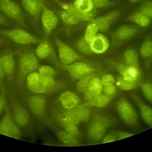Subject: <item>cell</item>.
<instances>
[{
	"mask_svg": "<svg viewBox=\"0 0 152 152\" xmlns=\"http://www.w3.org/2000/svg\"><path fill=\"white\" fill-rule=\"evenodd\" d=\"M115 119L109 115L95 114L93 116L88 128L89 138L94 141H101L105 135L107 128L115 125Z\"/></svg>",
	"mask_w": 152,
	"mask_h": 152,
	"instance_id": "6da1fadb",
	"label": "cell"
},
{
	"mask_svg": "<svg viewBox=\"0 0 152 152\" xmlns=\"http://www.w3.org/2000/svg\"><path fill=\"white\" fill-rule=\"evenodd\" d=\"M1 34L7 37L12 41L21 45L36 44L42 42V40L38 37L21 28L2 30L1 31Z\"/></svg>",
	"mask_w": 152,
	"mask_h": 152,
	"instance_id": "7a4b0ae2",
	"label": "cell"
},
{
	"mask_svg": "<svg viewBox=\"0 0 152 152\" xmlns=\"http://www.w3.org/2000/svg\"><path fill=\"white\" fill-rule=\"evenodd\" d=\"M117 112L122 121L129 126L135 125L138 121L137 113L132 105L126 99H120L116 104Z\"/></svg>",
	"mask_w": 152,
	"mask_h": 152,
	"instance_id": "3957f363",
	"label": "cell"
},
{
	"mask_svg": "<svg viewBox=\"0 0 152 152\" xmlns=\"http://www.w3.org/2000/svg\"><path fill=\"white\" fill-rule=\"evenodd\" d=\"M60 66L65 69L74 79L80 80L84 77L92 74L95 71L93 66L84 62H75L69 65L59 64Z\"/></svg>",
	"mask_w": 152,
	"mask_h": 152,
	"instance_id": "277c9868",
	"label": "cell"
},
{
	"mask_svg": "<svg viewBox=\"0 0 152 152\" xmlns=\"http://www.w3.org/2000/svg\"><path fill=\"white\" fill-rule=\"evenodd\" d=\"M0 10L21 26H26L21 9L13 1L0 0Z\"/></svg>",
	"mask_w": 152,
	"mask_h": 152,
	"instance_id": "5b68a950",
	"label": "cell"
},
{
	"mask_svg": "<svg viewBox=\"0 0 152 152\" xmlns=\"http://www.w3.org/2000/svg\"><path fill=\"white\" fill-rule=\"evenodd\" d=\"M55 43L61 64L69 65L82 59V57L78 53L60 39L56 38Z\"/></svg>",
	"mask_w": 152,
	"mask_h": 152,
	"instance_id": "8992f818",
	"label": "cell"
},
{
	"mask_svg": "<svg viewBox=\"0 0 152 152\" xmlns=\"http://www.w3.org/2000/svg\"><path fill=\"white\" fill-rule=\"evenodd\" d=\"M138 31V27L130 25H122L115 29L112 34L113 43L119 45L131 39Z\"/></svg>",
	"mask_w": 152,
	"mask_h": 152,
	"instance_id": "52a82bcc",
	"label": "cell"
},
{
	"mask_svg": "<svg viewBox=\"0 0 152 152\" xmlns=\"http://www.w3.org/2000/svg\"><path fill=\"white\" fill-rule=\"evenodd\" d=\"M18 65L20 74L25 75L35 71L38 68L39 61L33 53L25 52L20 55Z\"/></svg>",
	"mask_w": 152,
	"mask_h": 152,
	"instance_id": "ba28073f",
	"label": "cell"
},
{
	"mask_svg": "<svg viewBox=\"0 0 152 152\" xmlns=\"http://www.w3.org/2000/svg\"><path fill=\"white\" fill-rule=\"evenodd\" d=\"M0 134L15 138H19L21 131L10 113H7L0 122Z\"/></svg>",
	"mask_w": 152,
	"mask_h": 152,
	"instance_id": "9c48e42d",
	"label": "cell"
},
{
	"mask_svg": "<svg viewBox=\"0 0 152 152\" xmlns=\"http://www.w3.org/2000/svg\"><path fill=\"white\" fill-rule=\"evenodd\" d=\"M42 23L46 34H49L57 26L58 19L57 16L42 2Z\"/></svg>",
	"mask_w": 152,
	"mask_h": 152,
	"instance_id": "30bf717a",
	"label": "cell"
},
{
	"mask_svg": "<svg viewBox=\"0 0 152 152\" xmlns=\"http://www.w3.org/2000/svg\"><path fill=\"white\" fill-rule=\"evenodd\" d=\"M115 69L119 75L133 80L138 83L142 78V72L140 67H135L127 65L125 63L116 64Z\"/></svg>",
	"mask_w": 152,
	"mask_h": 152,
	"instance_id": "8fae6325",
	"label": "cell"
},
{
	"mask_svg": "<svg viewBox=\"0 0 152 152\" xmlns=\"http://www.w3.org/2000/svg\"><path fill=\"white\" fill-rule=\"evenodd\" d=\"M131 97L138 107L142 119L147 125L152 126V107L144 102L138 95L131 94Z\"/></svg>",
	"mask_w": 152,
	"mask_h": 152,
	"instance_id": "7c38bea8",
	"label": "cell"
},
{
	"mask_svg": "<svg viewBox=\"0 0 152 152\" xmlns=\"http://www.w3.org/2000/svg\"><path fill=\"white\" fill-rule=\"evenodd\" d=\"M40 74L38 72L34 71L27 75V85L28 88L35 94H43L50 91V90L45 87L40 81Z\"/></svg>",
	"mask_w": 152,
	"mask_h": 152,
	"instance_id": "4fadbf2b",
	"label": "cell"
},
{
	"mask_svg": "<svg viewBox=\"0 0 152 152\" xmlns=\"http://www.w3.org/2000/svg\"><path fill=\"white\" fill-rule=\"evenodd\" d=\"M120 10H115L104 15L93 19V21L96 24L99 31L101 32H105L107 31L113 21L120 15Z\"/></svg>",
	"mask_w": 152,
	"mask_h": 152,
	"instance_id": "5bb4252c",
	"label": "cell"
},
{
	"mask_svg": "<svg viewBox=\"0 0 152 152\" xmlns=\"http://www.w3.org/2000/svg\"><path fill=\"white\" fill-rule=\"evenodd\" d=\"M28 104L32 113L37 116H43L46 111V102L44 97L36 94L28 99Z\"/></svg>",
	"mask_w": 152,
	"mask_h": 152,
	"instance_id": "9a60e30c",
	"label": "cell"
},
{
	"mask_svg": "<svg viewBox=\"0 0 152 152\" xmlns=\"http://www.w3.org/2000/svg\"><path fill=\"white\" fill-rule=\"evenodd\" d=\"M93 53L102 54L108 49L109 42L107 38L102 33H97L89 42Z\"/></svg>",
	"mask_w": 152,
	"mask_h": 152,
	"instance_id": "2e32d148",
	"label": "cell"
},
{
	"mask_svg": "<svg viewBox=\"0 0 152 152\" xmlns=\"http://www.w3.org/2000/svg\"><path fill=\"white\" fill-rule=\"evenodd\" d=\"M58 100L61 106L67 110L73 109L81 103L78 96L71 91H65L61 93Z\"/></svg>",
	"mask_w": 152,
	"mask_h": 152,
	"instance_id": "e0dca14e",
	"label": "cell"
},
{
	"mask_svg": "<svg viewBox=\"0 0 152 152\" xmlns=\"http://www.w3.org/2000/svg\"><path fill=\"white\" fill-rule=\"evenodd\" d=\"M73 4L81 12L92 18L96 15V8L91 0H74Z\"/></svg>",
	"mask_w": 152,
	"mask_h": 152,
	"instance_id": "ac0fdd59",
	"label": "cell"
},
{
	"mask_svg": "<svg viewBox=\"0 0 152 152\" xmlns=\"http://www.w3.org/2000/svg\"><path fill=\"white\" fill-rule=\"evenodd\" d=\"M113 96H108L100 94L96 96H90L86 100V105L96 107H103L106 106L112 100Z\"/></svg>",
	"mask_w": 152,
	"mask_h": 152,
	"instance_id": "d6986e66",
	"label": "cell"
},
{
	"mask_svg": "<svg viewBox=\"0 0 152 152\" xmlns=\"http://www.w3.org/2000/svg\"><path fill=\"white\" fill-rule=\"evenodd\" d=\"M36 54L40 59H55L53 49L48 40L42 41L39 43L36 49Z\"/></svg>",
	"mask_w": 152,
	"mask_h": 152,
	"instance_id": "ffe728a7",
	"label": "cell"
},
{
	"mask_svg": "<svg viewBox=\"0 0 152 152\" xmlns=\"http://www.w3.org/2000/svg\"><path fill=\"white\" fill-rule=\"evenodd\" d=\"M0 65L4 74L9 78H11L13 75L15 62L12 54H6L0 58Z\"/></svg>",
	"mask_w": 152,
	"mask_h": 152,
	"instance_id": "44dd1931",
	"label": "cell"
},
{
	"mask_svg": "<svg viewBox=\"0 0 152 152\" xmlns=\"http://www.w3.org/2000/svg\"><path fill=\"white\" fill-rule=\"evenodd\" d=\"M42 0H22L24 10L34 17H37L42 11Z\"/></svg>",
	"mask_w": 152,
	"mask_h": 152,
	"instance_id": "7402d4cb",
	"label": "cell"
},
{
	"mask_svg": "<svg viewBox=\"0 0 152 152\" xmlns=\"http://www.w3.org/2000/svg\"><path fill=\"white\" fill-rule=\"evenodd\" d=\"M55 2L59 5L62 9L68 10L72 12L73 14H74L81 21H90L93 20L94 18H91L90 17L86 15L82 12H81L79 10H78L76 7L72 3H66V2H61L58 0H55Z\"/></svg>",
	"mask_w": 152,
	"mask_h": 152,
	"instance_id": "603a6c76",
	"label": "cell"
},
{
	"mask_svg": "<svg viewBox=\"0 0 152 152\" xmlns=\"http://www.w3.org/2000/svg\"><path fill=\"white\" fill-rule=\"evenodd\" d=\"M138 85V82L121 75L118 76L115 81V86L116 87L124 91L132 90L135 89Z\"/></svg>",
	"mask_w": 152,
	"mask_h": 152,
	"instance_id": "cb8c5ba5",
	"label": "cell"
},
{
	"mask_svg": "<svg viewBox=\"0 0 152 152\" xmlns=\"http://www.w3.org/2000/svg\"><path fill=\"white\" fill-rule=\"evenodd\" d=\"M14 117L15 121L20 126H25L29 122V115L21 106H17L14 109Z\"/></svg>",
	"mask_w": 152,
	"mask_h": 152,
	"instance_id": "d4e9b609",
	"label": "cell"
},
{
	"mask_svg": "<svg viewBox=\"0 0 152 152\" xmlns=\"http://www.w3.org/2000/svg\"><path fill=\"white\" fill-rule=\"evenodd\" d=\"M124 63L135 67H140L138 56L137 52L132 48L126 49L123 53Z\"/></svg>",
	"mask_w": 152,
	"mask_h": 152,
	"instance_id": "484cf974",
	"label": "cell"
},
{
	"mask_svg": "<svg viewBox=\"0 0 152 152\" xmlns=\"http://www.w3.org/2000/svg\"><path fill=\"white\" fill-rule=\"evenodd\" d=\"M75 114L80 122H87L90 119V112L85 104H78L72 109Z\"/></svg>",
	"mask_w": 152,
	"mask_h": 152,
	"instance_id": "4316f807",
	"label": "cell"
},
{
	"mask_svg": "<svg viewBox=\"0 0 152 152\" xmlns=\"http://www.w3.org/2000/svg\"><path fill=\"white\" fill-rule=\"evenodd\" d=\"M103 85L102 83L100 78L97 77H93L88 84L87 91L91 96H96L102 93Z\"/></svg>",
	"mask_w": 152,
	"mask_h": 152,
	"instance_id": "83f0119b",
	"label": "cell"
},
{
	"mask_svg": "<svg viewBox=\"0 0 152 152\" xmlns=\"http://www.w3.org/2000/svg\"><path fill=\"white\" fill-rule=\"evenodd\" d=\"M59 140L63 144L68 145H77L80 144L77 137L69 134L65 130L60 131L56 134Z\"/></svg>",
	"mask_w": 152,
	"mask_h": 152,
	"instance_id": "f1b7e54d",
	"label": "cell"
},
{
	"mask_svg": "<svg viewBox=\"0 0 152 152\" xmlns=\"http://www.w3.org/2000/svg\"><path fill=\"white\" fill-rule=\"evenodd\" d=\"M128 20L140 27H146L150 23V18L140 12H136L128 17Z\"/></svg>",
	"mask_w": 152,
	"mask_h": 152,
	"instance_id": "f546056e",
	"label": "cell"
},
{
	"mask_svg": "<svg viewBox=\"0 0 152 152\" xmlns=\"http://www.w3.org/2000/svg\"><path fill=\"white\" fill-rule=\"evenodd\" d=\"M58 120L59 122H67L75 124L77 125L79 124L80 121L77 118L75 114L73 112V110H69L62 113H61L57 116Z\"/></svg>",
	"mask_w": 152,
	"mask_h": 152,
	"instance_id": "4dcf8cb0",
	"label": "cell"
},
{
	"mask_svg": "<svg viewBox=\"0 0 152 152\" xmlns=\"http://www.w3.org/2000/svg\"><path fill=\"white\" fill-rule=\"evenodd\" d=\"M58 14L64 23L68 25H75L80 21L74 14L66 10L59 11Z\"/></svg>",
	"mask_w": 152,
	"mask_h": 152,
	"instance_id": "1f68e13d",
	"label": "cell"
},
{
	"mask_svg": "<svg viewBox=\"0 0 152 152\" xmlns=\"http://www.w3.org/2000/svg\"><path fill=\"white\" fill-rule=\"evenodd\" d=\"M139 52L144 60L150 59L152 57V39L144 41L140 46Z\"/></svg>",
	"mask_w": 152,
	"mask_h": 152,
	"instance_id": "d6a6232c",
	"label": "cell"
},
{
	"mask_svg": "<svg viewBox=\"0 0 152 152\" xmlns=\"http://www.w3.org/2000/svg\"><path fill=\"white\" fill-rule=\"evenodd\" d=\"M75 46L77 50L84 55H91L93 53L89 43L85 39L84 36L76 42Z\"/></svg>",
	"mask_w": 152,
	"mask_h": 152,
	"instance_id": "836d02e7",
	"label": "cell"
},
{
	"mask_svg": "<svg viewBox=\"0 0 152 152\" xmlns=\"http://www.w3.org/2000/svg\"><path fill=\"white\" fill-rule=\"evenodd\" d=\"M40 81L45 87L48 88L50 91L59 87L61 85V83H58L53 78V77L49 75H41Z\"/></svg>",
	"mask_w": 152,
	"mask_h": 152,
	"instance_id": "e575fe53",
	"label": "cell"
},
{
	"mask_svg": "<svg viewBox=\"0 0 152 152\" xmlns=\"http://www.w3.org/2000/svg\"><path fill=\"white\" fill-rule=\"evenodd\" d=\"M94 76V73H92L80 79L76 84L77 90L80 93H85L88 89V86L91 79Z\"/></svg>",
	"mask_w": 152,
	"mask_h": 152,
	"instance_id": "d590c367",
	"label": "cell"
},
{
	"mask_svg": "<svg viewBox=\"0 0 152 152\" xmlns=\"http://www.w3.org/2000/svg\"><path fill=\"white\" fill-rule=\"evenodd\" d=\"M98 31V28L93 20L89 21L88 24H87L84 37L89 43L90 40L97 34Z\"/></svg>",
	"mask_w": 152,
	"mask_h": 152,
	"instance_id": "8d00e7d4",
	"label": "cell"
},
{
	"mask_svg": "<svg viewBox=\"0 0 152 152\" xmlns=\"http://www.w3.org/2000/svg\"><path fill=\"white\" fill-rule=\"evenodd\" d=\"M60 124L62 125L65 131L74 135L75 137L78 138L81 135V132L77 127V125L67 122H60Z\"/></svg>",
	"mask_w": 152,
	"mask_h": 152,
	"instance_id": "74e56055",
	"label": "cell"
},
{
	"mask_svg": "<svg viewBox=\"0 0 152 152\" xmlns=\"http://www.w3.org/2000/svg\"><path fill=\"white\" fill-rule=\"evenodd\" d=\"M140 88L145 98L152 104V84L150 83H142Z\"/></svg>",
	"mask_w": 152,
	"mask_h": 152,
	"instance_id": "f35d334b",
	"label": "cell"
},
{
	"mask_svg": "<svg viewBox=\"0 0 152 152\" xmlns=\"http://www.w3.org/2000/svg\"><path fill=\"white\" fill-rule=\"evenodd\" d=\"M150 19L152 18V1L145 2L138 10Z\"/></svg>",
	"mask_w": 152,
	"mask_h": 152,
	"instance_id": "ab89813d",
	"label": "cell"
},
{
	"mask_svg": "<svg viewBox=\"0 0 152 152\" xmlns=\"http://www.w3.org/2000/svg\"><path fill=\"white\" fill-rule=\"evenodd\" d=\"M38 72L41 75H49V76H55V69L48 65H42L38 68Z\"/></svg>",
	"mask_w": 152,
	"mask_h": 152,
	"instance_id": "60d3db41",
	"label": "cell"
},
{
	"mask_svg": "<svg viewBox=\"0 0 152 152\" xmlns=\"http://www.w3.org/2000/svg\"><path fill=\"white\" fill-rule=\"evenodd\" d=\"M102 84L104 86H107L110 84H113L115 83V77L110 74H104L100 78Z\"/></svg>",
	"mask_w": 152,
	"mask_h": 152,
	"instance_id": "b9f144b4",
	"label": "cell"
},
{
	"mask_svg": "<svg viewBox=\"0 0 152 152\" xmlns=\"http://www.w3.org/2000/svg\"><path fill=\"white\" fill-rule=\"evenodd\" d=\"M94 7L102 8L112 6L114 3L109 0H91Z\"/></svg>",
	"mask_w": 152,
	"mask_h": 152,
	"instance_id": "7bdbcfd3",
	"label": "cell"
},
{
	"mask_svg": "<svg viewBox=\"0 0 152 152\" xmlns=\"http://www.w3.org/2000/svg\"><path fill=\"white\" fill-rule=\"evenodd\" d=\"M117 87L115 84H110L107 86H104L103 88L102 93L108 96H114L116 93Z\"/></svg>",
	"mask_w": 152,
	"mask_h": 152,
	"instance_id": "ee69618b",
	"label": "cell"
},
{
	"mask_svg": "<svg viewBox=\"0 0 152 152\" xmlns=\"http://www.w3.org/2000/svg\"><path fill=\"white\" fill-rule=\"evenodd\" d=\"M115 135L116 137L117 140H121L124 138H126L128 137H129L134 135L133 133L129 132H126V131H118L113 132Z\"/></svg>",
	"mask_w": 152,
	"mask_h": 152,
	"instance_id": "f6af8a7d",
	"label": "cell"
},
{
	"mask_svg": "<svg viewBox=\"0 0 152 152\" xmlns=\"http://www.w3.org/2000/svg\"><path fill=\"white\" fill-rule=\"evenodd\" d=\"M116 137L115 135V134L112 132L109 134H107L106 135H104L103 138L102 139V143H109V142H111L115 141H116Z\"/></svg>",
	"mask_w": 152,
	"mask_h": 152,
	"instance_id": "bcb514c9",
	"label": "cell"
},
{
	"mask_svg": "<svg viewBox=\"0 0 152 152\" xmlns=\"http://www.w3.org/2000/svg\"><path fill=\"white\" fill-rule=\"evenodd\" d=\"M5 104V101L3 96H0V113L4 109Z\"/></svg>",
	"mask_w": 152,
	"mask_h": 152,
	"instance_id": "7dc6e473",
	"label": "cell"
},
{
	"mask_svg": "<svg viewBox=\"0 0 152 152\" xmlns=\"http://www.w3.org/2000/svg\"><path fill=\"white\" fill-rule=\"evenodd\" d=\"M7 20L2 15L0 14V24H3V25H6L7 24Z\"/></svg>",
	"mask_w": 152,
	"mask_h": 152,
	"instance_id": "c3c4849f",
	"label": "cell"
},
{
	"mask_svg": "<svg viewBox=\"0 0 152 152\" xmlns=\"http://www.w3.org/2000/svg\"><path fill=\"white\" fill-rule=\"evenodd\" d=\"M4 72L2 69V68L1 67V65H0V83H1V81L4 77Z\"/></svg>",
	"mask_w": 152,
	"mask_h": 152,
	"instance_id": "681fc988",
	"label": "cell"
},
{
	"mask_svg": "<svg viewBox=\"0 0 152 152\" xmlns=\"http://www.w3.org/2000/svg\"><path fill=\"white\" fill-rule=\"evenodd\" d=\"M129 1H131V2H137L140 0H128Z\"/></svg>",
	"mask_w": 152,
	"mask_h": 152,
	"instance_id": "f907efd6",
	"label": "cell"
}]
</instances>
